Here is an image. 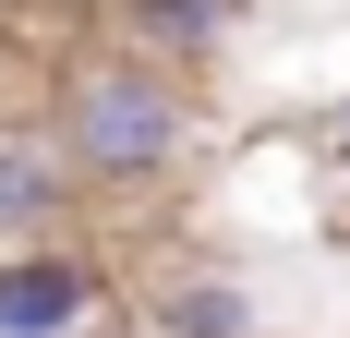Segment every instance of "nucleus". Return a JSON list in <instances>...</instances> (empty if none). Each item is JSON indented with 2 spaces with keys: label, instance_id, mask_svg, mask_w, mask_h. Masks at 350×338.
I'll list each match as a JSON object with an SVG mask.
<instances>
[{
  "label": "nucleus",
  "instance_id": "nucleus-1",
  "mask_svg": "<svg viewBox=\"0 0 350 338\" xmlns=\"http://www.w3.org/2000/svg\"><path fill=\"white\" fill-rule=\"evenodd\" d=\"M36 133L61 145V169L85 194H157V181L193 169L206 121H193V85H170V73H145L133 49L85 36L61 61V85H49V121H36Z\"/></svg>",
  "mask_w": 350,
  "mask_h": 338
},
{
  "label": "nucleus",
  "instance_id": "nucleus-2",
  "mask_svg": "<svg viewBox=\"0 0 350 338\" xmlns=\"http://www.w3.org/2000/svg\"><path fill=\"white\" fill-rule=\"evenodd\" d=\"M109 314V266L85 242H0V338H85Z\"/></svg>",
  "mask_w": 350,
  "mask_h": 338
},
{
  "label": "nucleus",
  "instance_id": "nucleus-3",
  "mask_svg": "<svg viewBox=\"0 0 350 338\" xmlns=\"http://www.w3.org/2000/svg\"><path fill=\"white\" fill-rule=\"evenodd\" d=\"M254 0H109V49H133L145 73H170V85H206L230 49H242Z\"/></svg>",
  "mask_w": 350,
  "mask_h": 338
},
{
  "label": "nucleus",
  "instance_id": "nucleus-4",
  "mask_svg": "<svg viewBox=\"0 0 350 338\" xmlns=\"http://www.w3.org/2000/svg\"><path fill=\"white\" fill-rule=\"evenodd\" d=\"M72 218H85V181L61 169V145L49 133H0V242H72Z\"/></svg>",
  "mask_w": 350,
  "mask_h": 338
},
{
  "label": "nucleus",
  "instance_id": "nucleus-5",
  "mask_svg": "<svg viewBox=\"0 0 350 338\" xmlns=\"http://www.w3.org/2000/svg\"><path fill=\"white\" fill-rule=\"evenodd\" d=\"M145 338H254V290L230 266H181L157 302H145Z\"/></svg>",
  "mask_w": 350,
  "mask_h": 338
},
{
  "label": "nucleus",
  "instance_id": "nucleus-6",
  "mask_svg": "<svg viewBox=\"0 0 350 338\" xmlns=\"http://www.w3.org/2000/svg\"><path fill=\"white\" fill-rule=\"evenodd\" d=\"M314 145H326V157H350V97H338V109L314 121Z\"/></svg>",
  "mask_w": 350,
  "mask_h": 338
}]
</instances>
